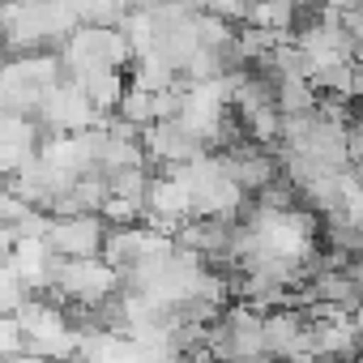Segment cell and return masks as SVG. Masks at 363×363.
<instances>
[{"label": "cell", "mask_w": 363, "mask_h": 363, "mask_svg": "<svg viewBox=\"0 0 363 363\" xmlns=\"http://www.w3.org/2000/svg\"><path fill=\"white\" fill-rule=\"evenodd\" d=\"M99 223L94 218H69V223H56L52 227V248H60V252H69L73 261H90V252L99 248Z\"/></svg>", "instance_id": "cell-1"}]
</instances>
